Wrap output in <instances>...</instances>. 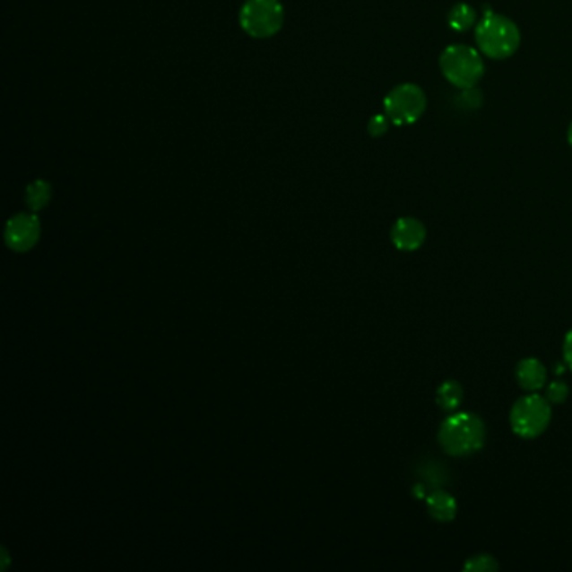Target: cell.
<instances>
[{"label":"cell","instance_id":"obj_19","mask_svg":"<svg viewBox=\"0 0 572 572\" xmlns=\"http://www.w3.org/2000/svg\"><path fill=\"white\" fill-rule=\"evenodd\" d=\"M568 142H569V144H571L572 148V123L571 126H569V130H568Z\"/></svg>","mask_w":572,"mask_h":572},{"label":"cell","instance_id":"obj_6","mask_svg":"<svg viewBox=\"0 0 572 572\" xmlns=\"http://www.w3.org/2000/svg\"><path fill=\"white\" fill-rule=\"evenodd\" d=\"M383 108H385V115L393 125L396 126L413 125L423 117L427 109V96L418 84L403 82L386 94Z\"/></svg>","mask_w":572,"mask_h":572},{"label":"cell","instance_id":"obj_14","mask_svg":"<svg viewBox=\"0 0 572 572\" xmlns=\"http://www.w3.org/2000/svg\"><path fill=\"white\" fill-rule=\"evenodd\" d=\"M465 571L472 572H492L498 571V562L489 554H479L473 556L464 564Z\"/></svg>","mask_w":572,"mask_h":572},{"label":"cell","instance_id":"obj_18","mask_svg":"<svg viewBox=\"0 0 572 572\" xmlns=\"http://www.w3.org/2000/svg\"><path fill=\"white\" fill-rule=\"evenodd\" d=\"M564 358L572 369V329L564 339Z\"/></svg>","mask_w":572,"mask_h":572},{"label":"cell","instance_id":"obj_10","mask_svg":"<svg viewBox=\"0 0 572 572\" xmlns=\"http://www.w3.org/2000/svg\"><path fill=\"white\" fill-rule=\"evenodd\" d=\"M429 516L438 522H452L456 516L455 498L443 490H435L427 497Z\"/></svg>","mask_w":572,"mask_h":572},{"label":"cell","instance_id":"obj_3","mask_svg":"<svg viewBox=\"0 0 572 572\" xmlns=\"http://www.w3.org/2000/svg\"><path fill=\"white\" fill-rule=\"evenodd\" d=\"M438 63L445 79L458 90L475 88L485 74L481 51L465 44H454L445 48Z\"/></svg>","mask_w":572,"mask_h":572},{"label":"cell","instance_id":"obj_13","mask_svg":"<svg viewBox=\"0 0 572 572\" xmlns=\"http://www.w3.org/2000/svg\"><path fill=\"white\" fill-rule=\"evenodd\" d=\"M51 200V185L46 180H36L27 186L26 202L30 210H42Z\"/></svg>","mask_w":572,"mask_h":572},{"label":"cell","instance_id":"obj_4","mask_svg":"<svg viewBox=\"0 0 572 572\" xmlns=\"http://www.w3.org/2000/svg\"><path fill=\"white\" fill-rule=\"evenodd\" d=\"M242 30L254 39H269L284 24V7L279 0H247L238 15Z\"/></svg>","mask_w":572,"mask_h":572},{"label":"cell","instance_id":"obj_16","mask_svg":"<svg viewBox=\"0 0 572 572\" xmlns=\"http://www.w3.org/2000/svg\"><path fill=\"white\" fill-rule=\"evenodd\" d=\"M390 119L386 115H375V117L369 119L368 123V133L373 136V138H379L383 136L388 128H390Z\"/></svg>","mask_w":572,"mask_h":572},{"label":"cell","instance_id":"obj_2","mask_svg":"<svg viewBox=\"0 0 572 572\" xmlns=\"http://www.w3.org/2000/svg\"><path fill=\"white\" fill-rule=\"evenodd\" d=\"M520 39L522 38L517 24L506 15L492 11L483 13L475 27V40L479 51L495 61L512 57L519 49Z\"/></svg>","mask_w":572,"mask_h":572},{"label":"cell","instance_id":"obj_11","mask_svg":"<svg viewBox=\"0 0 572 572\" xmlns=\"http://www.w3.org/2000/svg\"><path fill=\"white\" fill-rule=\"evenodd\" d=\"M448 26L455 32H465L468 29L477 26V11L465 2L456 4L448 13Z\"/></svg>","mask_w":572,"mask_h":572},{"label":"cell","instance_id":"obj_5","mask_svg":"<svg viewBox=\"0 0 572 572\" xmlns=\"http://www.w3.org/2000/svg\"><path fill=\"white\" fill-rule=\"evenodd\" d=\"M552 418L550 403L539 394H527L517 400L510 412V425L522 438H537L546 431Z\"/></svg>","mask_w":572,"mask_h":572},{"label":"cell","instance_id":"obj_17","mask_svg":"<svg viewBox=\"0 0 572 572\" xmlns=\"http://www.w3.org/2000/svg\"><path fill=\"white\" fill-rule=\"evenodd\" d=\"M464 94H462V101H464V106H467V108H479L481 103V94L479 91H475V88H470V90H462Z\"/></svg>","mask_w":572,"mask_h":572},{"label":"cell","instance_id":"obj_15","mask_svg":"<svg viewBox=\"0 0 572 572\" xmlns=\"http://www.w3.org/2000/svg\"><path fill=\"white\" fill-rule=\"evenodd\" d=\"M569 396V386L564 381H554L547 386L546 398L549 403H564Z\"/></svg>","mask_w":572,"mask_h":572},{"label":"cell","instance_id":"obj_7","mask_svg":"<svg viewBox=\"0 0 572 572\" xmlns=\"http://www.w3.org/2000/svg\"><path fill=\"white\" fill-rule=\"evenodd\" d=\"M39 219L34 213L13 215L5 225V244L15 252H27L39 240Z\"/></svg>","mask_w":572,"mask_h":572},{"label":"cell","instance_id":"obj_8","mask_svg":"<svg viewBox=\"0 0 572 572\" xmlns=\"http://www.w3.org/2000/svg\"><path fill=\"white\" fill-rule=\"evenodd\" d=\"M427 238V229L421 221L413 217H403L394 221L391 229V240L394 247L403 252H413L421 247Z\"/></svg>","mask_w":572,"mask_h":572},{"label":"cell","instance_id":"obj_9","mask_svg":"<svg viewBox=\"0 0 572 572\" xmlns=\"http://www.w3.org/2000/svg\"><path fill=\"white\" fill-rule=\"evenodd\" d=\"M546 366L537 358H525L517 364V381L520 388L527 391H539L546 385Z\"/></svg>","mask_w":572,"mask_h":572},{"label":"cell","instance_id":"obj_12","mask_svg":"<svg viewBox=\"0 0 572 572\" xmlns=\"http://www.w3.org/2000/svg\"><path fill=\"white\" fill-rule=\"evenodd\" d=\"M464 402V388L458 381H445L437 390V403L445 412H454Z\"/></svg>","mask_w":572,"mask_h":572},{"label":"cell","instance_id":"obj_1","mask_svg":"<svg viewBox=\"0 0 572 572\" xmlns=\"http://www.w3.org/2000/svg\"><path fill=\"white\" fill-rule=\"evenodd\" d=\"M485 437L487 429L481 416L467 412L448 416L438 431V442L452 456H468L481 452Z\"/></svg>","mask_w":572,"mask_h":572}]
</instances>
